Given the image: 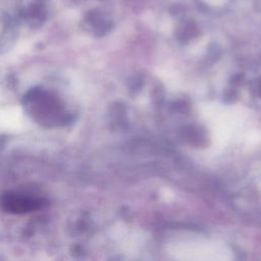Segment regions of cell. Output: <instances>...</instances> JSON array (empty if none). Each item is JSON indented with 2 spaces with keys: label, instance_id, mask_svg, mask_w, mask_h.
Instances as JSON below:
<instances>
[{
  "label": "cell",
  "instance_id": "cell-1",
  "mask_svg": "<svg viewBox=\"0 0 261 261\" xmlns=\"http://www.w3.org/2000/svg\"><path fill=\"white\" fill-rule=\"evenodd\" d=\"M2 206L14 213L29 212L42 207V200L23 194H7L1 200Z\"/></svg>",
  "mask_w": 261,
  "mask_h": 261
}]
</instances>
